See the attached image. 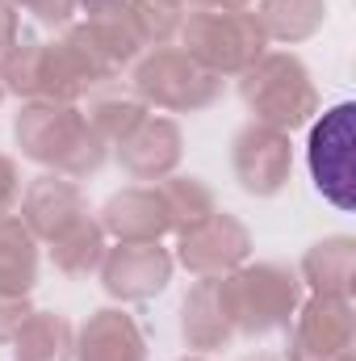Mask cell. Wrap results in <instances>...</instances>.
<instances>
[{
    "mask_svg": "<svg viewBox=\"0 0 356 361\" xmlns=\"http://www.w3.org/2000/svg\"><path fill=\"white\" fill-rule=\"evenodd\" d=\"M352 345V307L348 298L314 294L289 332V361H348Z\"/></svg>",
    "mask_w": 356,
    "mask_h": 361,
    "instance_id": "8",
    "label": "cell"
},
{
    "mask_svg": "<svg viewBox=\"0 0 356 361\" xmlns=\"http://www.w3.org/2000/svg\"><path fill=\"white\" fill-rule=\"evenodd\" d=\"M101 231L117 235L122 244H160L164 231H172V219H168V202L160 193V185H134V189H122L105 202L101 210Z\"/></svg>",
    "mask_w": 356,
    "mask_h": 361,
    "instance_id": "12",
    "label": "cell"
},
{
    "mask_svg": "<svg viewBox=\"0 0 356 361\" xmlns=\"http://www.w3.org/2000/svg\"><path fill=\"white\" fill-rule=\"evenodd\" d=\"M180 332L189 341V349H222L235 336V319H231V302H227V286L222 277H197V286L184 298V315H180Z\"/></svg>",
    "mask_w": 356,
    "mask_h": 361,
    "instance_id": "14",
    "label": "cell"
},
{
    "mask_svg": "<svg viewBox=\"0 0 356 361\" xmlns=\"http://www.w3.org/2000/svg\"><path fill=\"white\" fill-rule=\"evenodd\" d=\"M8 4L34 13V17L46 21V25H68L72 13H76V0H8Z\"/></svg>",
    "mask_w": 356,
    "mask_h": 361,
    "instance_id": "25",
    "label": "cell"
},
{
    "mask_svg": "<svg viewBox=\"0 0 356 361\" xmlns=\"http://www.w3.org/2000/svg\"><path fill=\"white\" fill-rule=\"evenodd\" d=\"M256 361H272V357H256Z\"/></svg>",
    "mask_w": 356,
    "mask_h": 361,
    "instance_id": "30",
    "label": "cell"
},
{
    "mask_svg": "<svg viewBox=\"0 0 356 361\" xmlns=\"http://www.w3.org/2000/svg\"><path fill=\"white\" fill-rule=\"evenodd\" d=\"M38 277V240L13 214H0V294H30Z\"/></svg>",
    "mask_w": 356,
    "mask_h": 361,
    "instance_id": "18",
    "label": "cell"
},
{
    "mask_svg": "<svg viewBox=\"0 0 356 361\" xmlns=\"http://www.w3.org/2000/svg\"><path fill=\"white\" fill-rule=\"evenodd\" d=\"M101 281L122 302L151 298L172 281V257L160 244H117L101 261Z\"/></svg>",
    "mask_w": 356,
    "mask_h": 361,
    "instance_id": "11",
    "label": "cell"
},
{
    "mask_svg": "<svg viewBox=\"0 0 356 361\" xmlns=\"http://www.w3.org/2000/svg\"><path fill=\"white\" fill-rule=\"evenodd\" d=\"M17 193H21V177H17V164L0 152V214L17 202Z\"/></svg>",
    "mask_w": 356,
    "mask_h": 361,
    "instance_id": "26",
    "label": "cell"
},
{
    "mask_svg": "<svg viewBox=\"0 0 356 361\" xmlns=\"http://www.w3.org/2000/svg\"><path fill=\"white\" fill-rule=\"evenodd\" d=\"M84 118L92 122V130L101 135V143H117V139H126L147 118V105L130 101V97H109V101H96L92 114H84Z\"/></svg>",
    "mask_w": 356,
    "mask_h": 361,
    "instance_id": "23",
    "label": "cell"
},
{
    "mask_svg": "<svg viewBox=\"0 0 356 361\" xmlns=\"http://www.w3.org/2000/svg\"><path fill=\"white\" fill-rule=\"evenodd\" d=\"M327 4L323 0H260V30L265 38H281V42H302L323 25Z\"/></svg>",
    "mask_w": 356,
    "mask_h": 361,
    "instance_id": "19",
    "label": "cell"
},
{
    "mask_svg": "<svg viewBox=\"0 0 356 361\" xmlns=\"http://www.w3.org/2000/svg\"><path fill=\"white\" fill-rule=\"evenodd\" d=\"M248 248H252L248 227L235 214L214 210L201 227L180 235V265L193 277H227L248 261Z\"/></svg>",
    "mask_w": 356,
    "mask_h": 361,
    "instance_id": "9",
    "label": "cell"
},
{
    "mask_svg": "<svg viewBox=\"0 0 356 361\" xmlns=\"http://www.w3.org/2000/svg\"><path fill=\"white\" fill-rule=\"evenodd\" d=\"M184 361H205V357H184Z\"/></svg>",
    "mask_w": 356,
    "mask_h": 361,
    "instance_id": "29",
    "label": "cell"
},
{
    "mask_svg": "<svg viewBox=\"0 0 356 361\" xmlns=\"http://www.w3.org/2000/svg\"><path fill=\"white\" fill-rule=\"evenodd\" d=\"M352 273H356V248H352L348 235L319 240V244L302 257V277L310 281L314 294H327V298H348Z\"/></svg>",
    "mask_w": 356,
    "mask_h": 361,
    "instance_id": "16",
    "label": "cell"
},
{
    "mask_svg": "<svg viewBox=\"0 0 356 361\" xmlns=\"http://www.w3.org/2000/svg\"><path fill=\"white\" fill-rule=\"evenodd\" d=\"M177 4H184V0H177Z\"/></svg>",
    "mask_w": 356,
    "mask_h": 361,
    "instance_id": "31",
    "label": "cell"
},
{
    "mask_svg": "<svg viewBox=\"0 0 356 361\" xmlns=\"http://www.w3.org/2000/svg\"><path fill=\"white\" fill-rule=\"evenodd\" d=\"M160 193H164V202H168V219H172V231H193V227H201L218 206H214V193H210V185L201 177H172L160 185Z\"/></svg>",
    "mask_w": 356,
    "mask_h": 361,
    "instance_id": "20",
    "label": "cell"
},
{
    "mask_svg": "<svg viewBox=\"0 0 356 361\" xmlns=\"http://www.w3.org/2000/svg\"><path fill=\"white\" fill-rule=\"evenodd\" d=\"M51 261L68 277H89L92 269H101V261H105V231H101V223L89 219L84 227H76L72 235L51 244Z\"/></svg>",
    "mask_w": 356,
    "mask_h": 361,
    "instance_id": "21",
    "label": "cell"
},
{
    "mask_svg": "<svg viewBox=\"0 0 356 361\" xmlns=\"http://www.w3.org/2000/svg\"><path fill=\"white\" fill-rule=\"evenodd\" d=\"M231 164H235V177L248 193L256 197H272L285 189L289 169H293V147H289V135L285 130H272L265 122H252L235 135L231 143Z\"/></svg>",
    "mask_w": 356,
    "mask_h": 361,
    "instance_id": "7",
    "label": "cell"
},
{
    "mask_svg": "<svg viewBox=\"0 0 356 361\" xmlns=\"http://www.w3.org/2000/svg\"><path fill=\"white\" fill-rule=\"evenodd\" d=\"M17 147L59 177H89L105 164V143L68 101H30L17 114Z\"/></svg>",
    "mask_w": 356,
    "mask_h": 361,
    "instance_id": "1",
    "label": "cell"
},
{
    "mask_svg": "<svg viewBox=\"0 0 356 361\" xmlns=\"http://www.w3.org/2000/svg\"><path fill=\"white\" fill-rule=\"evenodd\" d=\"M227 302H231V319L235 332L248 336H265L272 328H289L293 311H298V277L285 265H243V269L227 273Z\"/></svg>",
    "mask_w": 356,
    "mask_h": 361,
    "instance_id": "4",
    "label": "cell"
},
{
    "mask_svg": "<svg viewBox=\"0 0 356 361\" xmlns=\"http://www.w3.org/2000/svg\"><path fill=\"white\" fill-rule=\"evenodd\" d=\"M180 160V126L172 118H143L126 139H117V164L134 180H160Z\"/></svg>",
    "mask_w": 356,
    "mask_h": 361,
    "instance_id": "13",
    "label": "cell"
},
{
    "mask_svg": "<svg viewBox=\"0 0 356 361\" xmlns=\"http://www.w3.org/2000/svg\"><path fill=\"white\" fill-rule=\"evenodd\" d=\"M76 361H147V341L134 315L126 311H96L76 336Z\"/></svg>",
    "mask_w": 356,
    "mask_h": 361,
    "instance_id": "15",
    "label": "cell"
},
{
    "mask_svg": "<svg viewBox=\"0 0 356 361\" xmlns=\"http://www.w3.org/2000/svg\"><path fill=\"white\" fill-rule=\"evenodd\" d=\"M72 353H76V332L59 311H30V319L13 336L17 361H72Z\"/></svg>",
    "mask_w": 356,
    "mask_h": 361,
    "instance_id": "17",
    "label": "cell"
},
{
    "mask_svg": "<svg viewBox=\"0 0 356 361\" xmlns=\"http://www.w3.org/2000/svg\"><path fill=\"white\" fill-rule=\"evenodd\" d=\"M197 8H243L248 0H193Z\"/></svg>",
    "mask_w": 356,
    "mask_h": 361,
    "instance_id": "28",
    "label": "cell"
},
{
    "mask_svg": "<svg viewBox=\"0 0 356 361\" xmlns=\"http://www.w3.org/2000/svg\"><path fill=\"white\" fill-rule=\"evenodd\" d=\"M76 4H84L89 17H109V13H122L126 8V0H76Z\"/></svg>",
    "mask_w": 356,
    "mask_h": 361,
    "instance_id": "27",
    "label": "cell"
},
{
    "mask_svg": "<svg viewBox=\"0 0 356 361\" xmlns=\"http://www.w3.org/2000/svg\"><path fill=\"white\" fill-rule=\"evenodd\" d=\"M352 118L356 105L352 101H340L336 109H327L314 130H310V143H306V160H310V177H314V189L340 206V210H352L356 193H352Z\"/></svg>",
    "mask_w": 356,
    "mask_h": 361,
    "instance_id": "6",
    "label": "cell"
},
{
    "mask_svg": "<svg viewBox=\"0 0 356 361\" xmlns=\"http://www.w3.org/2000/svg\"><path fill=\"white\" fill-rule=\"evenodd\" d=\"M184 51L214 76L248 72L265 55V30L256 13L248 8H197L189 21H180Z\"/></svg>",
    "mask_w": 356,
    "mask_h": 361,
    "instance_id": "2",
    "label": "cell"
},
{
    "mask_svg": "<svg viewBox=\"0 0 356 361\" xmlns=\"http://www.w3.org/2000/svg\"><path fill=\"white\" fill-rule=\"evenodd\" d=\"M239 92H243L248 109L256 114V122H265L272 130H285V135L319 109L310 72L302 68L298 55H260L243 72Z\"/></svg>",
    "mask_w": 356,
    "mask_h": 361,
    "instance_id": "3",
    "label": "cell"
},
{
    "mask_svg": "<svg viewBox=\"0 0 356 361\" xmlns=\"http://www.w3.org/2000/svg\"><path fill=\"white\" fill-rule=\"evenodd\" d=\"M25 319H30L25 294H0V345H13V336L21 332Z\"/></svg>",
    "mask_w": 356,
    "mask_h": 361,
    "instance_id": "24",
    "label": "cell"
},
{
    "mask_svg": "<svg viewBox=\"0 0 356 361\" xmlns=\"http://www.w3.org/2000/svg\"><path fill=\"white\" fill-rule=\"evenodd\" d=\"M130 80L143 101L160 109H205L222 89V76L205 72L189 51H172V47H160L147 59H139Z\"/></svg>",
    "mask_w": 356,
    "mask_h": 361,
    "instance_id": "5",
    "label": "cell"
},
{
    "mask_svg": "<svg viewBox=\"0 0 356 361\" xmlns=\"http://www.w3.org/2000/svg\"><path fill=\"white\" fill-rule=\"evenodd\" d=\"M126 21L134 25V34L143 38V42H164V38H172L180 30V21H184V13H180L177 0H126Z\"/></svg>",
    "mask_w": 356,
    "mask_h": 361,
    "instance_id": "22",
    "label": "cell"
},
{
    "mask_svg": "<svg viewBox=\"0 0 356 361\" xmlns=\"http://www.w3.org/2000/svg\"><path fill=\"white\" fill-rule=\"evenodd\" d=\"M21 223L30 227L34 240L59 244L63 235H72L76 227L89 223V202H84L76 180L38 177L25 189V197H21Z\"/></svg>",
    "mask_w": 356,
    "mask_h": 361,
    "instance_id": "10",
    "label": "cell"
}]
</instances>
